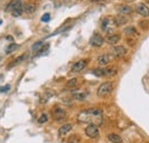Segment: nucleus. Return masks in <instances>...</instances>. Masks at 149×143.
<instances>
[{"label": "nucleus", "mask_w": 149, "mask_h": 143, "mask_svg": "<svg viewBox=\"0 0 149 143\" xmlns=\"http://www.w3.org/2000/svg\"><path fill=\"white\" fill-rule=\"evenodd\" d=\"M77 120L79 122H83V124H89V125H94V126H100L102 124V121H103L102 111L100 109L84 110L78 114Z\"/></svg>", "instance_id": "f257e3e1"}, {"label": "nucleus", "mask_w": 149, "mask_h": 143, "mask_svg": "<svg viewBox=\"0 0 149 143\" xmlns=\"http://www.w3.org/2000/svg\"><path fill=\"white\" fill-rule=\"evenodd\" d=\"M6 10H10L12 15L15 17H18L22 15L24 7H23V2L22 0H13L8 3V6L6 7Z\"/></svg>", "instance_id": "f03ea898"}, {"label": "nucleus", "mask_w": 149, "mask_h": 143, "mask_svg": "<svg viewBox=\"0 0 149 143\" xmlns=\"http://www.w3.org/2000/svg\"><path fill=\"white\" fill-rule=\"evenodd\" d=\"M112 88H114V83L112 82H103L99 87V89H98V96L99 97H106V96H108L112 91Z\"/></svg>", "instance_id": "7ed1b4c3"}, {"label": "nucleus", "mask_w": 149, "mask_h": 143, "mask_svg": "<svg viewBox=\"0 0 149 143\" xmlns=\"http://www.w3.org/2000/svg\"><path fill=\"white\" fill-rule=\"evenodd\" d=\"M103 43H104V38L100 34H94L89 39V44L94 47H100L103 45Z\"/></svg>", "instance_id": "20e7f679"}, {"label": "nucleus", "mask_w": 149, "mask_h": 143, "mask_svg": "<svg viewBox=\"0 0 149 143\" xmlns=\"http://www.w3.org/2000/svg\"><path fill=\"white\" fill-rule=\"evenodd\" d=\"M126 53H127V50H126V47L123 46V45L115 46V47L111 50V55H112L114 58H122V57H124Z\"/></svg>", "instance_id": "39448f33"}, {"label": "nucleus", "mask_w": 149, "mask_h": 143, "mask_svg": "<svg viewBox=\"0 0 149 143\" xmlns=\"http://www.w3.org/2000/svg\"><path fill=\"white\" fill-rule=\"evenodd\" d=\"M85 134L86 136L91 138V139H95L99 136V128L98 126H94V125H88L86 128H85Z\"/></svg>", "instance_id": "423d86ee"}, {"label": "nucleus", "mask_w": 149, "mask_h": 143, "mask_svg": "<svg viewBox=\"0 0 149 143\" xmlns=\"http://www.w3.org/2000/svg\"><path fill=\"white\" fill-rule=\"evenodd\" d=\"M52 114H53V118L55 120H58V121H61V120H63V119L67 118V112L63 109H61V107H55L53 110V113Z\"/></svg>", "instance_id": "0eeeda50"}, {"label": "nucleus", "mask_w": 149, "mask_h": 143, "mask_svg": "<svg viewBox=\"0 0 149 143\" xmlns=\"http://www.w3.org/2000/svg\"><path fill=\"white\" fill-rule=\"evenodd\" d=\"M86 65H87V60H85V59H83V60H78L77 62H74V66H72L71 70H72L74 73L81 72L83 69H85Z\"/></svg>", "instance_id": "6e6552de"}, {"label": "nucleus", "mask_w": 149, "mask_h": 143, "mask_svg": "<svg viewBox=\"0 0 149 143\" xmlns=\"http://www.w3.org/2000/svg\"><path fill=\"white\" fill-rule=\"evenodd\" d=\"M114 59V57L111 55V54H101L100 57H98V62H99V65H102V66H104V65H108L111 60Z\"/></svg>", "instance_id": "1a4fd4ad"}, {"label": "nucleus", "mask_w": 149, "mask_h": 143, "mask_svg": "<svg viewBox=\"0 0 149 143\" xmlns=\"http://www.w3.org/2000/svg\"><path fill=\"white\" fill-rule=\"evenodd\" d=\"M137 12H138V14H140V15L144 16V17L149 16V7L147 5H145V3H138V6H137Z\"/></svg>", "instance_id": "9d476101"}, {"label": "nucleus", "mask_w": 149, "mask_h": 143, "mask_svg": "<svg viewBox=\"0 0 149 143\" xmlns=\"http://www.w3.org/2000/svg\"><path fill=\"white\" fill-rule=\"evenodd\" d=\"M111 23H114V21L111 22V20L109 17H106L103 21H102V29L106 30L108 34H111L112 32V28H110Z\"/></svg>", "instance_id": "9b49d317"}, {"label": "nucleus", "mask_w": 149, "mask_h": 143, "mask_svg": "<svg viewBox=\"0 0 149 143\" xmlns=\"http://www.w3.org/2000/svg\"><path fill=\"white\" fill-rule=\"evenodd\" d=\"M106 40H107V43L110 44V45H116V44L121 40V36L117 35V34H112V35H109Z\"/></svg>", "instance_id": "f8f14e48"}, {"label": "nucleus", "mask_w": 149, "mask_h": 143, "mask_svg": "<svg viewBox=\"0 0 149 143\" xmlns=\"http://www.w3.org/2000/svg\"><path fill=\"white\" fill-rule=\"evenodd\" d=\"M118 12L121 13V15H130V14H132L133 9L129 5H121L118 7Z\"/></svg>", "instance_id": "ddd939ff"}, {"label": "nucleus", "mask_w": 149, "mask_h": 143, "mask_svg": "<svg viewBox=\"0 0 149 143\" xmlns=\"http://www.w3.org/2000/svg\"><path fill=\"white\" fill-rule=\"evenodd\" d=\"M71 129H72V125H71V124H64V125H62V126L60 127V129H59V135L63 136V135L68 134Z\"/></svg>", "instance_id": "4468645a"}, {"label": "nucleus", "mask_w": 149, "mask_h": 143, "mask_svg": "<svg viewBox=\"0 0 149 143\" xmlns=\"http://www.w3.org/2000/svg\"><path fill=\"white\" fill-rule=\"evenodd\" d=\"M112 21H114V24L118 27V25L124 24V23L126 22V18L124 17V15H117V16H115V17L112 18Z\"/></svg>", "instance_id": "2eb2a0df"}, {"label": "nucleus", "mask_w": 149, "mask_h": 143, "mask_svg": "<svg viewBox=\"0 0 149 143\" xmlns=\"http://www.w3.org/2000/svg\"><path fill=\"white\" fill-rule=\"evenodd\" d=\"M108 140L111 143H122V138L118 134H114V133L108 135Z\"/></svg>", "instance_id": "dca6fc26"}, {"label": "nucleus", "mask_w": 149, "mask_h": 143, "mask_svg": "<svg viewBox=\"0 0 149 143\" xmlns=\"http://www.w3.org/2000/svg\"><path fill=\"white\" fill-rule=\"evenodd\" d=\"M24 12L26 13V14H33L35 12H36V5L35 3H26L25 6H24Z\"/></svg>", "instance_id": "f3484780"}, {"label": "nucleus", "mask_w": 149, "mask_h": 143, "mask_svg": "<svg viewBox=\"0 0 149 143\" xmlns=\"http://www.w3.org/2000/svg\"><path fill=\"white\" fill-rule=\"evenodd\" d=\"M116 73H117V69L114 67L104 68V76H114V75H116Z\"/></svg>", "instance_id": "a211bd4d"}, {"label": "nucleus", "mask_w": 149, "mask_h": 143, "mask_svg": "<svg viewBox=\"0 0 149 143\" xmlns=\"http://www.w3.org/2000/svg\"><path fill=\"white\" fill-rule=\"evenodd\" d=\"M87 97V94L86 92H83V91H79V92H74V99H78V101H83Z\"/></svg>", "instance_id": "6ab92c4d"}, {"label": "nucleus", "mask_w": 149, "mask_h": 143, "mask_svg": "<svg viewBox=\"0 0 149 143\" xmlns=\"http://www.w3.org/2000/svg\"><path fill=\"white\" fill-rule=\"evenodd\" d=\"M17 49H18V45L15 44V43H12V44L6 49V53H7V54H10V53H13L14 51H16Z\"/></svg>", "instance_id": "aec40b11"}, {"label": "nucleus", "mask_w": 149, "mask_h": 143, "mask_svg": "<svg viewBox=\"0 0 149 143\" xmlns=\"http://www.w3.org/2000/svg\"><path fill=\"white\" fill-rule=\"evenodd\" d=\"M93 74L95 76H99V77L104 76V68H94L93 69Z\"/></svg>", "instance_id": "412c9836"}, {"label": "nucleus", "mask_w": 149, "mask_h": 143, "mask_svg": "<svg viewBox=\"0 0 149 143\" xmlns=\"http://www.w3.org/2000/svg\"><path fill=\"white\" fill-rule=\"evenodd\" d=\"M77 83H78V80L77 79H71V80H69L67 82V87L68 88H74L77 86Z\"/></svg>", "instance_id": "4be33fe9"}, {"label": "nucleus", "mask_w": 149, "mask_h": 143, "mask_svg": "<svg viewBox=\"0 0 149 143\" xmlns=\"http://www.w3.org/2000/svg\"><path fill=\"white\" fill-rule=\"evenodd\" d=\"M24 59H25V55H21V57H18V58H17L15 61H13V62L10 64V66H9V67H12V66H16V65L21 64V62H22Z\"/></svg>", "instance_id": "5701e85b"}, {"label": "nucleus", "mask_w": 149, "mask_h": 143, "mask_svg": "<svg viewBox=\"0 0 149 143\" xmlns=\"http://www.w3.org/2000/svg\"><path fill=\"white\" fill-rule=\"evenodd\" d=\"M124 31H125V34H127V35H137V30H135L133 27H129V28H126Z\"/></svg>", "instance_id": "b1692460"}, {"label": "nucleus", "mask_w": 149, "mask_h": 143, "mask_svg": "<svg viewBox=\"0 0 149 143\" xmlns=\"http://www.w3.org/2000/svg\"><path fill=\"white\" fill-rule=\"evenodd\" d=\"M47 120H48V116H47L46 113H44V114H41V116L39 117L38 122H39V124H45Z\"/></svg>", "instance_id": "393cba45"}, {"label": "nucleus", "mask_w": 149, "mask_h": 143, "mask_svg": "<svg viewBox=\"0 0 149 143\" xmlns=\"http://www.w3.org/2000/svg\"><path fill=\"white\" fill-rule=\"evenodd\" d=\"M51 20V14L49 13H46V14H44L43 16H41V21L43 22H48Z\"/></svg>", "instance_id": "a878e982"}, {"label": "nucleus", "mask_w": 149, "mask_h": 143, "mask_svg": "<svg viewBox=\"0 0 149 143\" xmlns=\"http://www.w3.org/2000/svg\"><path fill=\"white\" fill-rule=\"evenodd\" d=\"M43 44H44V43H43L41 40H40V42H37L36 44H33V45H32V50H35V51H36V50H38L40 46H43Z\"/></svg>", "instance_id": "bb28decb"}, {"label": "nucleus", "mask_w": 149, "mask_h": 143, "mask_svg": "<svg viewBox=\"0 0 149 143\" xmlns=\"http://www.w3.org/2000/svg\"><path fill=\"white\" fill-rule=\"evenodd\" d=\"M9 89H10V86L9 84H6L5 87H0V92H7Z\"/></svg>", "instance_id": "cd10ccee"}, {"label": "nucleus", "mask_w": 149, "mask_h": 143, "mask_svg": "<svg viewBox=\"0 0 149 143\" xmlns=\"http://www.w3.org/2000/svg\"><path fill=\"white\" fill-rule=\"evenodd\" d=\"M94 2H102V1H107V0H92Z\"/></svg>", "instance_id": "c85d7f7f"}, {"label": "nucleus", "mask_w": 149, "mask_h": 143, "mask_svg": "<svg viewBox=\"0 0 149 143\" xmlns=\"http://www.w3.org/2000/svg\"><path fill=\"white\" fill-rule=\"evenodd\" d=\"M1 79H2V75H1V74H0V80H1Z\"/></svg>", "instance_id": "c756f323"}, {"label": "nucleus", "mask_w": 149, "mask_h": 143, "mask_svg": "<svg viewBox=\"0 0 149 143\" xmlns=\"http://www.w3.org/2000/svg\"><path fill=\"white\" fill-rule=\"evenodd\" d=\"M1 23H2V20H0V24H1Z\"/></svg>", "instance_id": "7c9ffc66"}, {"label": "nucleus", "mask_w": 149, "mask_h": 143, "mask_svg": "<svg viewBox=\"0 0 149 143\" xmlns=\"http://www.w3.org/2000/svg\"><path fill=\"white\" fill-rule=\"evenodd\" d=\"M148 2H149V0H148Z\"/></svg>", "instance_id": "2f4dec72"}]
</instances>
